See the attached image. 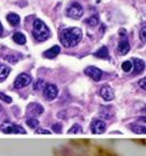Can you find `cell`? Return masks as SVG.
I'll return each instance as SVG.
<instances>
[{
  "label": "cell",
  "instance_id": "6da1fadb",
  "mask_svg": "<svg viewBox=\"0 0 146 156\" xmlns=\"http://www.w3.org/2000/svg\"><path fill=\"white\" fill-rule=\"evenodd\" d=\"M82 39V30L79 27L63 29L60 34V41L64 47H74Z\"/></svg>",
  "mask_w": 146,
  "mask_h": 156
},
{
  "label": "cell",
  "instance_id": "7a4b0ae2",
  "mask_svg": "<svg viewBox=\"0 0 146 156\" xmlns=\"http://www.w3.org/2000/svg\"><path fill=\"white\" fill-rule=\"evenodd\" d=\"M33 36L37 42H44L50 37V29L41 19H36L33 24Z\"/></svg>",
  "mask_w": 146,
  "mask_h": 156
},
{
  "label": "cell",
  "instance_id": "3957f363",
  "mask_svg": "<svg viewBox=\"0 0 146 156\" xmlns=\"http://www.w3.org/2000/svg\"><path fill=\"white\" fill-rule=\"evenodd\" d=\"M0 130H2L6 134H26V130L23 127L11 124L9 121H6V122L1 125Z\"/></svg>",
  "mask_w": 146,
  "mask_h": 156
},
{
  "label": "cell",
  "instance_id": "277c9868",
  "mask_svg": "<svg viewBox=\"0 0 146 156\" xmlns=\"http://www.w3.org/2000/svg\"><path fill=\"white\" fill-rule=\"evenodd\" d=\"M83 15V8L78 2H73L70 7L66 9V16L73 19H80Z\"/></svg>",
  "mask_w": 146,
  "mask_h": 156
},
{
  "label": "cell",
  "instance_id": "5b68a950",
  "mask_svg": "<svg viewBox=\"0 0 146 156\" xmlns=\"http://www.w3.org/2000/svg\"><path fill=\"white\" fill-rule=\"evenodd\" d=\"M30 82H32L30 75L26 74V73H22V74H19L17 78H16L14 85L16 89H22V88H24V87H27Z\"/></svg>",
  "mask_w": 146,
  "mask_h": 156
},
{
  "label": "cell",
  "instance_id": "8992f818",
  "mask_svg": "<svg viewBox=\"0 0 146 156\" xmlns=\"http://www.w3.org/2000/svg\"><path fill=\"white\" fill-rule=\"evenodd\" d=\"M84 73H86L89 78H91L93 81H100L101 80V76H102V71L100 69L96 68V66H88V68L84 70Z\"/></svg>",
  "mask_w": 146,
  "mask_h": 156
},
{
  "label": "cell",
  "instance_id": "52a82bcc",
  "mask_svg": "<svg viewBox=\"0 0 146 156\" xmlns=\"http://www.w3.org/2000/svg\"><path fill=\"white\" fill-rule=\"evenodd\" d=\"M57 87L55 84H52V83H48V84L45 85L44 88V96L47 100H53L56 98L57 96Z\"/></svg>",
  "mask_w": 146,
  "mask_h": 156
},
{
  "label": "cell",
  "instance_id": "ba28073f",
  "mask_svg": "<svg viewBox=\"0 0 146 156\" xmlns=\"http://www.w3.org/2000/svg\"><path fill=\"white\" fill-rule=\"evenodd\" d=\"M91 131H92L93 134H102L106 131V122L102 120H100V119H96V120L92 121V124H91Z\"/></svg>",
  "mask_w": 146,
  "mask_h": 156
},
{
  "label": "cell",
  "instance_id": "9c48e42d",
  "mask_svg": "<svg viewBox=\"0 0 146 156\" xmlns=\"http://www.w3.org/2000/svg\"><path fill=\"white\" fill-rule=\"evenodd\" d=\"M100 94H101V97H102L106 101H111V100L115 98L114 90H112V88H111L110 85H108V84L102 85V88L100 90Z\"/></svg>",
  "mask_w": 146,
  "mask_h": 156
},
{
  "label": "cell",
  "instance_id": "30bf717a",
  "mask_svg": "<svg viewBox=\"0 0 146 156\" xmlns=\"http://www.w3.org/2000/svg\"><path fill=\"white\" fill-rule=\"evenodd\" d=\"M27 111H28L29 115H33L34 117H37L39 115H42L44 112V108L39 103H30L28 105V108H27Z\"/></svg>",
  "mask_w": 146,
  "mask_h": 156
},
{
  "label": "cell",
  "instance_id": "8fae6325",
  "mask_svg": "<svg viewBox=\"0 0 146 156\" xmlns=\"http://www.w3.org/2000/svg\"><path fill=\"white\" fill-rule=\"evenodd\" d=\"M134 74H138V73H142L144 71V68H145V63L143 60H139V58H134Z\"/></svg>",
  "mask_w": 146,
  "mask_h": 156
},
{
  "label": "cell",
  "instance_id": "7c38bea8",
  "mask_svg": "<svg viewBox=\"0 0 146 156\" xmlns=\"http://www.w3.org/2000/svg\"><path fill=\"white\" fill-rule=\"evenodd\" d=\"M129 50H130V46H129V43L128 41H121L119 42V45H118V52L120 55H126V54L128 53Z\"/></svg>",
  "mask_w": 146,
  "mask_h": 156
},
{
  "label": "cell",
  "instance_id": "4fadbf2b",
  "mask_svg": "<svg viewBox=\"0 0 146 156\" xmlns=\"http://www.w3.org/2000/svg\"><path fill=\"white\" fill-rule=\"evenodd\" d=\"M61 52V48L60 46H57V45H55V46H53L52 48H50V50H47L45 53H44V56L47 57V58H54V57H56L59 54H60Z\"/></svg>",
  "mask_w": 146,
  "mask_h": 156
},
{
  "label": "cell",
  "instance_id": "5bb4252c",
  "mask_svg": "<svg viewBox=\"0 0 146 156\" xmlns=\"http://www.w3.org/2000/svg\"><path fill=\"white\" fill-rule=\"evenodd\" d=\"M7 20L11 26H18L19 23H20V18H19V16L17 14L11 12V14L7 15Z\"/></svg>",
  "mask_w": 146,
  "mask_h": 156
},
{
  "label": "cell",
  "instance_id": "9a60e30c",
  "mask_svg": "<svg viewBox=\"0 0 146 156\" xmlns=\"http://www.w3.org/2000/svg\"><path fill=\"white\" fill-rule=\"evenodd\" d=\"M12 39H14L15 43H17L18 45H24L26 43V37L25 35L20 32H17L15 33L14 35H12Z\"/></svg>",
  "mask_w": 146,
  "mask_h": 156
},
{
  "label": "cell",
  "instance_id": "2e32d148",
  "mask_svg": "<svg viewBox=\"0 0 146 156\" xmlns=\"http://www.w3.org/2000/svg\"><path fill=\"white\" fill-rule=\"evenodd\" d=\"M10 73V69L7 65H0V81H4Z\"/></svg>",
  "mask_w": 146,
  "mask_h": 156
},
{
  "label": "cell",
  "instance_id": "e0dca14e",
  "mask_svg": "<svg viewBox=\"0 0 146 156\" xmlns=\"http://www.w3.org/2000/svg\"><path fill=\"white\" fill-rule=\"evenodd\" d=\"M96 56L100 57V58H108V57H109V54H108V48L106 46H102L96 53Z\"/></svg>",
  "mask_w": 146,
  "mask_h": 156
},
{
  "label": "cell",
  "instance_id": "ac0fdd59",
  "mask_svg": "<svg viewBox=\"0 0 146 156\" xmlns=\"http://www.w3.org/2000/svg\"><path fill=\"white\" fill-rule=\"evenodd\" d=\"M27 125H28L29 128H32V129H37L39 127V122L38 120L36 119V118H29L27 119Z\"/></svg>",
  "mask_w": 146,
  "mask_h": 156
},
{
  "label": "cell",
  "instance_id": "d6986e66",
  "mask_svg": "<svg viewBox=\"0 0 146 156\" xmlns=\"http://www.w3.org/2000/svg\"><path fill=\"white\" fill-rule=\"evenodd\" d=\"M130 129H132L134 133H136V134H144V133H145V127H144V126L133 125V126H130Z\"/></svg>",
  "mask_w": 146,
  "mask_h": 156
},
{
  "label": "cell",
  "instance_id": "ffe728a7",
  "mask_svg": "<svg viewBox=\"0 0 146 156\" xmlns=\"http://www.w3.org/2000/svg\"><path fill=\"white\" fill-rule=\"evenodd\" d=\"M69 134H77V133H82V127L79 124H74L68 130Z\"/></svg>",
  "mask_w": 146,
  "mask_h": 156
},
{
  "label": "cell",
  "instance_id": "44dd1931",
  "mask_svg": "<svg viewBox=\"0 0 146 156\" xmlns=\"http://www.w3.org/2000/svg\"><path fill=\"white\" fill-rule=\"evenodd\" d=\"M98 23H99V19H98L97 16H91L89 19H87L86 20V24H88V25L91 26V27H94Z\"/></svg>",
  "mask_w": 146,
  "mask_h": 156
},
{
  "label": "cell",
  "instance_id": "7402d4cb",
  "mask_svg": "<svg viewBox=\"0 0 146 156\" xmlns=\"http://www.w3.org/2000/svg\"><path fill=\"white\" fill-rule=\"evenodd\" d=\"M133 68V63L132 61H125L124 63L121 64V69L124 72H129Z\"/></svg>",
  "mask_w": 146,
  "mask_h": 156
},
{
  "label": "cell",
  "instance_id": "603a6c76",
  "mask_svg": "<svg viewBox=\"0 0 146 156\" xmlns=\"http://www.w3.org/2000/svg\"><path fill=\"white\" fill-rule=\"evenodd\" d=\"M100 116L103 118H106V119H110V118L112 117V112H107L106 109L102 108V109L100 110Z\"/></svg>",
  "mask_w": 146,
  "mask_h": 156
},
{
  "label": "cell",
  "instance_id": "cb8c5ba5",
  "mask_svg": "<svg viewBox=\"0 0 146 156\" xmlns=\"http://www.w3.org/2000/svg\"><path fill=\"white\" fill-rule=\"evenodd\" d=\"M0 99L7 103H11V101H12V99H11L10 97L7 96V94H5V93H2V92H0Z\"/></svg>",
  "mask_w": 146,
  "mask_h": 156
},
{
  "label": "cell",
  "instance_id": "d4e9b609",
  "mask_svg": "<svg viewBox=\"0 0 146 156\" xmlns=\"http://www.w3.org/2000/svg\"><path fill=\"white\" fill-rule=\"evenodd\" d=\"M36 134H44V135H50V134H52L50 130H46V129H41V128H37V129H35Z\"/></svg>",
  "mask_w": 146,
  "mask_h": 156
},
{
  "label": "cell",
  "instance_id": "484cf974",
  "mask_svg": "<svg viewBox=\"0 0 146 156\" xmlns=\"http://www.w3.org/2000/svg\"><path fill=\"white\" fill-rule=\"evenodd\" d=\"M52 129H53L55 133H60V131L62 130V126H61V124H55L52 126Z\"/></svg>",
  "mask_w": 146,
  "mask_h": 156
},
{
  "label": "cell",
  "instance_id": "4316f807",
  "mask_svg": "<svg viewBox=\"0 0 146 156\" xmlns=\"http://www.w3.org/2000/svg\"><path fill=\"white\" fill-rule=\"evenodd\" d=\"M145 32H146V28L143 27L142 32H141V38L143 39V42H145Z\"/></svg>",
  "mask_w": 146,
  "mask_h": 156
},
{
  "label": "cell",
  "instance_id": "83f0119b",
  "mask_svg": "<svg viewBox=\"0 0 146 156\" xmlns=\"http://www.w3.org/2000/svg\"><path fill=\"white\" fill-rule=\"evenodd\" d=\"M145 82H146L145 78L142 79V80L139 81V85H141V88H143V89H144V90H145V89H146V87H145Z\"/></svg>",
  "mask_w": 146,
  "mask_h": 156
},
{
  "label": "cell",
  "instance_id": "f1b7e54d",
  "mask_svg": "<svg viewBox=\"0 0 146 156\" xmlns=\"http://www.w3.org/2000/svg\"><path fill=\"white\" fill-rule=\"evenodd\" d=\"M2 33H4V27H2L1 23H0V36H2Z\"/></svg>",
  "mask_w": 146,
  "mask_h": 156
},
{
  "label": "cell",
  "instance_id": "f546056e",
  "mask_svg": "<svg viewBox=\"0 0 146 156\" xmlns=\"http://www.w3.org/2000/svg\"><path fill=\"white\" fill-rule=\"evenodd\" d=\"M1 111H2V107L0 106V115H1Z\"/></svg>",
  "mask_w": 146,
  "mask_h": 156
}]
</instances>
